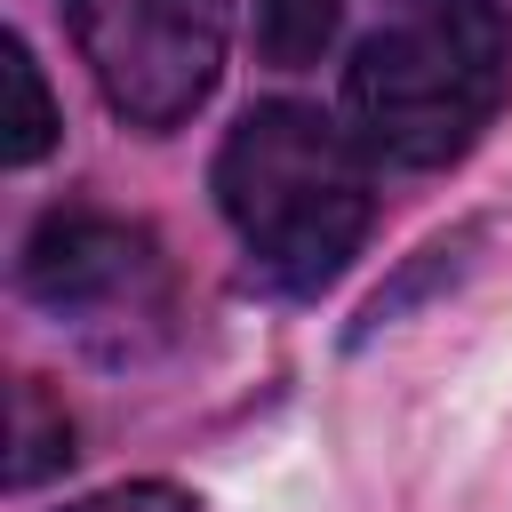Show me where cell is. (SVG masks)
Wrapping results in <instances>:
<instances>
[{
    "mask_svg": "<svg viewBox=\"0 0 512 512\" xmlns=\"http://www.w3.org/2000/svg\"><path fill=\"white\" fill-rule=\"evenodd\" d=\"M512 96L504 0H392L352 48L344 120L384 168H448Z\"/></svg>",
    "mask_w": 512,
    "mask_h": 512,
    "instance_id": "1",
    "label": "cell"
},
{
    "mask_svg": "<svg viewBox=\"0 0 512 512\" xmlns=\"http://www.w3.org/2000/svg\"><path fill=\"white\" fill-rule=\"evenodd\" d=\"M216 208L272 288H320L368 240V144L320 104H256L216 152Z\"/></svg>",
    "mask_w": 512,
    "mask_h": 512,
    "instance_id": "2",
    "label": "cell"
},
{
    "mask_svg": "<svg viewBox=\"0 0 512 512\" xmlns=\"http://www.w3.org/2000/svg\"><path fill=\"white\" fill-rule=\"evenodd\" d=\"M72 40L104 104L128 128L160 136L208 104L232 40V0H72Z\"/></svg>",
    "mask_w": 512,
    "mask_h": 512,
    "instance_id": "3",
    "label": "cell"
},
{
    "mask_svg": "<svg viewBox=\"0 0 512 512\" xmlns=\"http://www.w3.org/2000/svg\"><path fill=\"white\" fill-rule=\"evenodd\" d=\"M16 288L80 328L88 344L120 352L136 328H160L168 320V264H160V240L128 216H104V208H48L16 256Z\"/></svg>",
    "mask_w": 512,
    "mask_h": 512,
    "instance_id": "4",
    "label": "cell"
},
{
    "mask_svg": "<svg viewBox=\"0 0 512 512\" xmlns=\"http://www.w3.org/2000/svg\"><path fill=\"white\" fill-rule=\"evenodd\" d=\"M336 24H344V0H256V56L280 72H304L328 56Z\"/></svg>",
    "mask_w": 512,
    "mask_h": 512,
    "instance_id": "5",
    "label": "cell"
},
{
    "mask_svg": "<svg viewBox=\"0 0 512 512\" xmlns=\"http://www.w3.org/2000/svg\"><path fill=\"white\" fill-rule=\"evenodd\" d=\"M48 144H56V104H48V88H40L32 48L8 32V120H0V160H8V168H32Z\"/></svg>",
    "mask_w": 512,
    "mask_h": 512,
    "instance_id": "6",
    "label": "cell"
},
{
    "mask_svg": "<svg viewBox=\"0 0 512 512\" xmlns=\"http://www.w3.org/2000/svg\"><path fill=\"white\" fill-rule=\"evenodd\" d=\"M56 464H72V416L48 408L40 384H16V456H8V480L32 488V480L56 472Z\"/></svg>",
    "mask_w": 512,
    "mask_h": 512,
    "instance_id": "7",
    "label": "cell"
},
{
    "mask_svg": "<svg viewBox=\"0 0 512 512\" xmlns=\"http://www.w3.org/2000/svg\"><path fill=\"white\" fill-rule=\"evenodd\" d=\"M64 512H200L176 480H112V488H96V496H72Z\"/></svg>",
    "mask_w": 512,
    "mask_h": 512,
    "instance_id": "8",
    "label": "cell"
}]
</instances>
